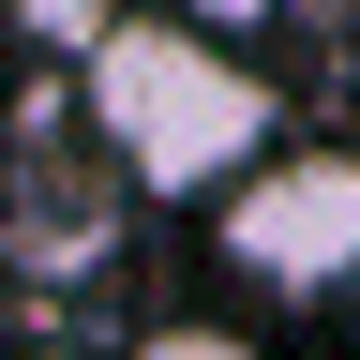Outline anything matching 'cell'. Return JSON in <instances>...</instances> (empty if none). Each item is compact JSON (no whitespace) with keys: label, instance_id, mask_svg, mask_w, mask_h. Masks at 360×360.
I'll list each match as a JSON object with an SVG mask.
<instances>
[{"label":"cell","instance_id":"6da1fadb","mask_svg":"<svg viewBox=\"0 0 360 360\" xmlns=\"http://www.w3.org/2000/svg\"><path fill=\"white\" fill-rule=\"evenodd\" d=\"M75 105H90V150H105L135 195H225L255 150H285V105H270V75L240 60V30L180 15H105L75 45Z\"/></svg>","mask_w":360,"mask_h":360},{"label":"cell","instance_id":"7a4b0ae2","mask_svg":"<svg viewBox=\"0 0 360 360\" xmlns=\"http://www.w3.org/2000/svg\"><path fill=\"white\" fill-rule=\"evenodd\" d=\"M210 240H225V270L270 285V300L360 285V150H255L240 180H225Z\"/></svg>","mask_w":360,"mask_h":360},{"label":"cell","instance_id":"3957f363","mask_svg":"<svg viewBox=\"0 0 360 360\" xmlns=\"http://www.w3.org/2000/svg\"><path fill=\"white\" fill-rule=\"evenodd\" d=\"M135 360H270V345L225 330V315H165V330H135Z\"/></svg>","mask_w":360,"mask_h":360},{"label":"cell","instance_id":"277c9868","mask_svg":"<svg viewBox=\"0 0 360 360\" xmlns=\"http://www.w3.org/2000/svg\"><path fill=\"white\" fill-rule=\"evenodd\" d=\"M0 30H30V45H90V30H105V0H0Z\"/></svg>","mask_w":360,"mask_h":360},{"label":"cell","instance_id":"5b68a950","mask_svg":"<svg viewBox=\"0 0 360 360\" xmlns=\"http://www.w3.org/2000/svg\"><path fill=\"white\" fill-rule=\"evenodd\" d=\"M180 15H210V30H255V15H270V0H180Z\"/></svg>","mask_w":360,"mask_h":360}]
</instances>
